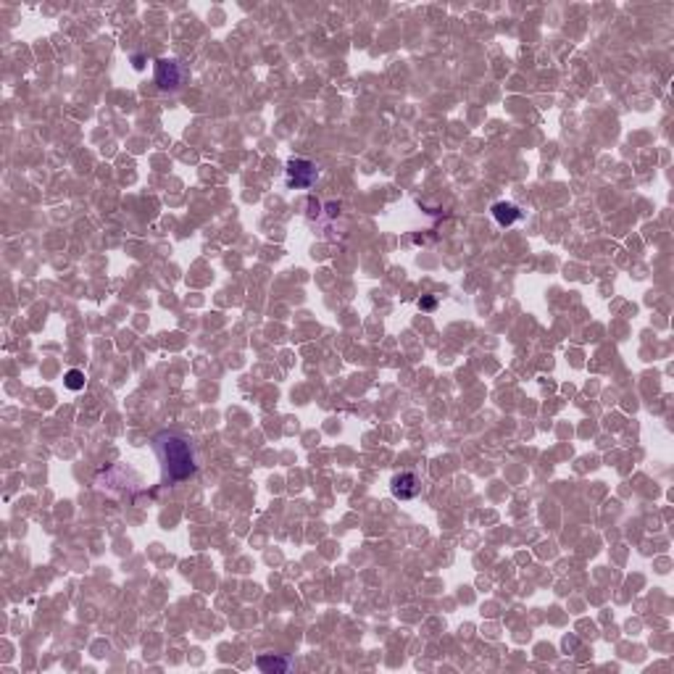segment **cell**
<instances>
[{"label":"cell","mask_w":674,"mask_h":674,"mask_svg":"<svg viewBox=\"0 0 674 674\" xmlns=\"http://www.w3.org/2000/svg\"><path fill=\"white\" fill-rule=\"evenodd\" d=\"M156 450H159L161 461H163L166 477L172 482L190 480L195 474V469H198L193 445H190L182 435H174V432L159 435V438H156Z\"/></svg>","instance_id":"6da1fadb"},{"label":"cell","mask_w":674,"mask_h":674,"mask_svg":"<svg viewBox=\"0 0 674 674\" xmlns=\"http://www.w3.org/2000/svg\"><path fill=\"white\" fill-rule=\"evenodd\" d=\"M390 490H393L398 501H414L422 492V480H419L417 471H398L396 477L390 480Z\"/></svg>","instance_id":"7a4b0ae2"},{"label":"cell","mask_w":674,"mask_h":674,"mask_svg":"<svg viewBox=\"0 0 674 674\" xmlns=\"http://www.w3.org/2000/svg\"><path fill=\"white\" fill-rule=\"evenodd\" d=\"M288 182L292 187H311L316 182V166L306 159H292L288 163Z\"/></svg>","instance_id":"3957f363"},{"label":"cell","mask_w":674,"mask_h":674,"mask_svg":"<svg viewBox=\"0 0 674 674\" xmlns=\"http://www.w3.org/2000/svg\"><path fill=\"white\" fill-rule=\"evenodd\" d=\"M156 82H159L161 90H177L180 82H182V69L177 61H169V58H161L156 64Z\"/></svg>","instance_id":"277c9868"},{"label":"cell","mask_w":674,"mask_h":674,"mask_svg":"<svg viewBox=\"0 0 674 674\" xmlns=\"http://www.w3.org/2000/svg\"><path fill=\"white\" fill-rule=\"evenodd\" d=\"M492 219H495V222H498L501 227H508V224H514V222H519V219H522V211H519L514 203H506V201H501V203L492 205Z\"/></svg>","instance_id":"5b68a950"},{"label":"cell","mask_w":674,"mask_h":674,"mask_svg":"<svg viewBox=\"0 0 674 674\" xmlns=\"http://www.w3.org/2000/svg\"><path fill=\"white\" fill-rule=\"evenodd\" d=\"M258 669L261 672H290L292 669V663L288 661V659H282V656H274V653H267V656H258Z\"/></svg>","instance_id":"8992f818"},{"label":"cell","mask_w":674,"mask_h":674,"mask_svg":"<svg viewBox=\"0 0 674 674\" xmlns=\"http://www.w3.org/2000/svg\"><path fill=\"white\" fill-rule=\"evenodd\" d=\"M64 385L69 387V390H85V372H79V369H72V372H66Z\"/></svg>","instance_id":"52a82bcc"},{"label":"cell","mask_w":674,"mask_h":674,"mask_svg":"<svg viewBox=\"0 0 674 674\" xmlns=\"http://www.w3.org/2000/svg\"><path fill=\"white\" fill-rule=\"evenodd\" d=\"M435 306H438V303H435V298H422V300H419V309H424V311H432Z\"/></svg>","instance_id":"ba28073f"}]
</instances>
